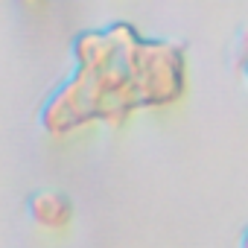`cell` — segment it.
<instances>
[{
	"label": "cell",
	"instance_id": "1",
	"mask_svg": "<svg viewBox=\"0 0 248 248\" xmlns=\"http://www.w3.org/2000/svg\"><path fill=\"white\" fill-rule=\"evenodd\" d=\"M140 32L129 21L105 30H85L73 38V73L41 105V129L70 135L91 123L120 126L140 111L135 44Z\"/></svg>",
	"mask_w": 248,
	"mask_h": 248
},
{
	"label": "cell",
	"instance_id": "2",
	"mask_svg": "<svg viewBox=\"0 0 248 248\" xmlns=\"http://www.w3.org/2000/svg\"><path fill=\"white\" fill-rule=\"evenodd\" d=\"M135 76L140 108H167L187 91V50L178 41L146 38L135 44Z\"/></svg>",
	"mask_w": 248,
	"mask_h": 248
},
{
	"label": "cell",
	"instance_id": "3",
	"mask_svg": "<svg viewBox=\"0 0 248 248\" xmlns=\"http://www.w3.org/2000/svg\"><path fill=\"white\" fill-rule=\"evenodd\" d=\"M27 210L35 225L50 231H62L73 222V202L59 190H38L35 196H30Z\"/></svg>",
	"mask_w": 248,
	"mask_h": 248
},
{
	"label": "cell",
	"instance_id": "4",
	"mask_svg": "<svg viewBox=\"0 0 248 248\" xmlns=\"http://www.w3.org/2000/svg\"><path fill=\"white\" fill-rule=\"evenodd\" d=\"M239 59H242V64L248 62V27L239 32Z\"/></svg>",
	"mask_w": 248,
	"mask_h": 248
},
{
	"label": "cell",
	"instance_id": "5",
	"mask_svg": "<svg viewBox=\"0 0 248 248\" xmlns=\"http://www.w3.org/2000/svg\"><path fill=\"white\" fill-rule=\"evenodd\" d=\"M239 248H248V228H245V233H242V242H239Z\"/></svg>",
	"mask_w": 248,
	"mask_h": 248
},
{
	"label": "cell",
	"instance_id": "6",
	"mask_svg": "<svg viewBox=\"0 0 248 248\" xmlns=\"http://www.w3.org/2000/svg\"><path fill=\"white\" fill-rule=\"evenodd\" d=\"M242 67H245V82H248V62H245V64H242Z\"/></svg>",
	"mask_w": 248,
	"mask_h": 248
}]
</instances>
